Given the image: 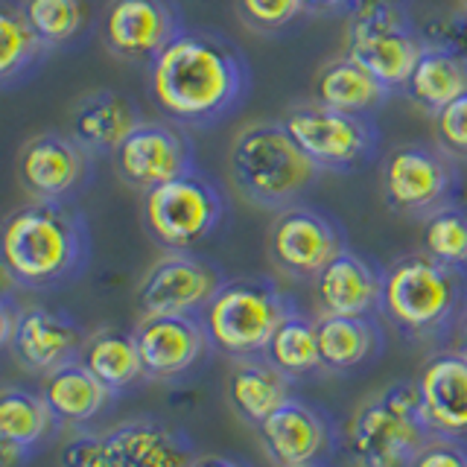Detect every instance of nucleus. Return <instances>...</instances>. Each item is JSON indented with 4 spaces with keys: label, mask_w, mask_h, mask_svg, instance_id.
I'll use <instances>...</instances> for the list:
<instances>
[{
    "label": "nucleus",
    "mask_w": 467,
    "mask_h": 467,
    "mask_svg": "<svg viewBox=\"0 0 467 467\" xmlns=\"http://www.w3.org/2000/svg\"><path fill=\"white\" fill-rule=\"evenodd\" d=\"M321 368L327 371H354L374 359L383 348V330L374 318L325 316L316 321Z\"/></svg>",
    "instance_id": "obj_28"
},
{
    "label": "nucleus",
    "mask_w": 467,
    "mask_h": 467,
    "mask_svg": "<svg viewBox=\"0 0 467 467\" xmlns=\"http://www.w3.org/2000/svg\"><path fill=\"white\" fill-rule=\"evenodd\" d=\"M391 94V88H386L368 67L348 53L321 65L313 82V99L318 106L359 117H374Z\"/></svg>",
    "instance_id": "obj_23"
},
{
    "label": "nucleus",
    "mask_w": 467,
    "mask_h": 467,
    "mask_svg": "<svg viewBox=\"0 0 467 467\" xmlns=\"http://www.w3.org/2000/svg\"><path fill=\"white\" fill-rule=\"evenodd\" d=\"M296 313V304L269 277H234L225 281L204 306V327L211 345L231 359L263 357L277 327Z\"/></svg>",
    "instance_id": "obj_6"
},
{
    "label": "nucleus",
    "mask_w": 467,
    "mask_h": 467,
    "mask_svg": "<svg viewBox=\"0 0 467 467\" xmlns=\"http://www.w3.org/2000/svg\"><path fill=\"white\" fill-rule=\"evenodd\" d=\"M21 313H24V306L15 304L12 292L6 289V292H4V301H0V345H4L6 350H9L12 342H15V333H18Z\"/></svg>",
    "instance_id": "obj_39"
},
{
    "label": "nucleus",
    "mask_w": 467,
    "mask_h": 467,
    "mask_svg": "<svg viewBox=\"0 0 467 467\" xmlns=\"http://www.w3.org/2000/svg\"><path fill=\"white\" fill-rule=\"evenodd\" d=\"M41 394L65 427H82V423L94 420L114 398L79 359L44 377Z\"/></svg>",
    "instance_id": "obj_30"
},
{
    "label": "nucleus",
    "mask_w": 467,
    "mask_h": 467,
    "mask_svg": "<svg viewBox=\"0 0 467 467\" xmlns=\"http://www.w3.org/2000/svg\"><path fill=\"white\" fill-rule=\"evenodd\" d=\"M146 379L172 383L208 357L211 333L202 316H140L135 325Z\"/></svg>",
    "instance_id": "obj_16"
},
{
    "label": "nucleus",
    "mask_w": 467,
    "mask_h": 467,
    "mask_svg": "<svg viewBox=\"0 0 467 467\" xmlns=\"http://www.w3.org/2000/svg\"><path fill=\"white\" fill-rule=\"evenodd\" d=\"M109 467H190L199 452L193 441L155 418H131L102 430Z\"/></svg>",
    "instance_id": "obj_19"
},
{
    "label": "nucleus",
    "mask_w": 467,
    "mask_h": 467,
    "mask_svg": "<svg viewBox=\"0 0 467 467\" xmlns=\"http://www.w3.org/2000/svg\"><path fill=\"white\" fill-rule=\"evenodd\" d=\"M459 187L462 175L456 158H450L441 146L400 143L379 167V193L386 208L418 223L447 204H456Z\"/></svg>",
    "instance_id": "obj_9"
},
{
    "label": "nucleus",
    "mask_w": 467,
    "mask_h": 467,
    "mask_svg": "<svg viewBox=\"0 0 467 467\" xmlns=\"http://www.w3.org/2000/svg\"><path fill=\"white\" fill-rule=\"evenodd\" d=\"M459 330H462V342H459V354H464V357H467V316L462 318V325H459Z\"/></svg>",
    "instance_id": "obj_42"
},
{
    "label": "nucleus",
    "mask_w": 467,
    "mask_h": 467,
    "mask_svg": "<svg viewBox=\"0 0 467 467\" xmlns=\"http://www.w3.org/2000/svg\"><path fill=\"white\" fill-rule=\"evenodd\" d=\"M225 213V193L202 172H187L140 196L143 228L167 252H193L219 231Z\"/></svg>",
    "instance_id": "obj_8"
},
{
    "label": "nucleus",
    "mask_w": 467,
    "mask_h": 467,
    "mask_svg": "<svg viewBox=\"0 0 467 467\" xmlns=\"http://www.w3.org/2000/svg\"><path fill=\"white\" fill-rule=\"evenodd\" d=\"M306 467H330V464H325V462H316V464H306Z\"/></svg>",
    "instance_id": "obj_43"
},
{
    "label": "nucleus",
    "mask_w": 467,
    "mask_h": 467,
    "mask_svg": "<svg viewBox=\"0 0 467 467\" xmlns=\"http://www.w3.org/2000/svg\"><path fill=\"white\" fill-rule=\"evenodd\" d=\"M266 357L272 365H277L286 377H310L321 368V354H318V333L316 321L306 318L301 310L289 313L272 342L266 348Z\"/></svg>",
    "instance_id": "obj_32"
},
{
    "label": "nucleus",
    "mask_w": 467,
    "mask_h": 467,
    "mask_svg": "<svg viewBox=\"0 0 467 467\" xmlns=\"http://www.w3.org/2000/svg\"><path fill=\"white\" fill-rule=\"evenodd\" d=\"M409 467H467V441L435 435L420 447V452Z\"/></svg>",
    "instance_id": "obj_38"
},
{
    "label": "nucleus",
    "mask_w": 467,
    "mask_h": 467,
    "mask_svg": "<svg viewBox=\"0 0 467 467\" xmlns=\"http://www.w3.org/2000/svg\"><path fill=\"white\" fill-rule=\"evenodd\" d=\"M155 109L184 129H213L252 94V65L237 41L216 29L184 26L146 67Z\"/></svg>",
    "instance_id": "obj_1"
},
{
    "label": "nucleus",
    "mask_w": 467,
    "mask_h": 467,
    "mask_svg": "<svg viewBox=\"0 0 467 467\" xmlns=\"http://www.w3.org/2000/svg\"><path fill=\"white\" fill-rule=\"evenodd\" d=\"M91 228L73 202H29L4 223L0 257L6 284L58 289L79 281L91 263Z\"/></svg>",
    "instance_id": "obj_2"
},
{
    "label": "nucleus",
    "mask_w": 467,
    "mask_h": 467,
    "mask_svg": "<svg viewBox=\"0 0 467 467\" xmlns=\"http://www.w3.org/2000/svg\"><path fill=\"white\" fill-rule=\"evenodd\" d=\"M289 379L277 365H272L266 357H245L234 359L228 379H225V394L231 409L237 412L240 420L260 427L272 412H277L289 398Z\"/></svg>",
    "instance_id": "obj_25"
},
{
    "label": "nucleus",
    "mask_w": 467,
    "mask_h": 467,
    "mask_svg": "<svg viewBox=\"0 0 467 467\" xmlns=\"http://www.w3.org/2000/svg\"><path fill=\"white\" fill-rule=\"evenodd\" d=\"M420 33H423V41L432 44V47H441L467 62V6H459L452 12L435 15V18L423 21Z\"/></svg>",
    "instance_id": "obj_35"
},
{
    "label": "nucleus",
    "mask_w": 467,
    "mask_h": 467,
    "mask_svg": "<svg viewBox=\"0 0 467 467\" xmlns=\"http://www.w3.org/2000/svg\"><path fill=\"white\" fill-rule=\"evenodd\" d=\"M223 284L216 263L193 252H167L143 272L138 310L140 316H202Z\"/></svg>",
    "instance_id": "obj_13"
},
{
    "label": "nucleus",
    "mask_w": 467,
    "mask_h": 467,
    "mask_svg": "<svg viewBox=\"0 0 467 467\" xmlns=\"http://www.w3.org/2000/svg\"><path fill=\"white\" fill-rule=\"evenodd\" d=\"M400 94H406L418 109L435 117L450 102H456L467 94V62L441 47L427 44Z\"/></svg>",
    "instance_id": "obj_29"
},
{
    "label": "nucleus",
    "mask_w": 467,
    "mask_h": 467,
    "mask_svg": "<svg viewBox=\"0 0 467 467\" xmlns=\"http://www.w3.org/2000/svg\"><path fill=\"white\" fill-rule=\"evenodd\" d=\"M342 438L357 467H409L435 432L423 418L418 386L391 383L354 409Z\"/></svg>",
    "instance_id": "obj_5"
},
{
    "label": "nucleus",
    "mask_w": 467,
    "mask_h": 467,
    "mask_svg": "<svg viewBox=\"0 0 467 467\" xmlns=\"http://www.w3.org/2000/svg\"><path fill=\"white\" fill-rule=\"evenodd\" d=\"M140 123L143 117L138 102L120 91H111V88L82 94L67 111V135L94 158L114 155L117 146Z\"/></svg>",
    "instance_id": "obj_20"
},
{
    "label": "nucleus",
    "mask_w": 467,
    "mask_h": 467,
    "mask_svg": "<svg viewBox=\"0 0 467 467\" xmlns=\"http://www.w3.org/2000/svg\"><path fill=\"white\" fill-rule=\"evenodd\" d=\"M342 248L348 245L336 219L310 204H289L277 211L266 237L272 266L298 281H316Z\"/></svg>",
    "instance_id": "obj_12"
},
{
    "label": "nucleus",
    "mask_w": 467,
    "mask_h": 467,
    "mask_svg": "<svg viewBox=\"0 0 467 467\" xmlns=\"http://www.w3.org/2000/svg\"><path fill=\"white\" fill-rule=\"evenodd\" d=\"M190 467H248V464L231 456H219V452H199L196 462Z\"/></svg>",
    "instance_id": "obj_41"
},
{
    "label": "nucleus",
    "mask_w": 467,
    "mask_h": 467,
    "mask_svg": "<svg viewBox=\"0 0 467 467\" xmlns=\"http://www.w3.org/2000/svg\"><path fill=\"white\" fill-rule=\"evenodd\" d=\"M114 170L131 190L161 187L187 172H196V150L190 131L172 120H143L131 135L117 146Z\"/></svg>",
    "instance_id": "obj_14"
},
{
    "label": "nucleus",
    "mask_w": 467,
    "mask_h": 467,
    "mask_svg": "<svg viewBox=\"0 0 467 467\" xmlns=\"http://www.w3.org/2000/svg\"><path fill=\"white\" fill-rule=\"evenodd\" d=\"M260 447L275 467H306L333 447V427L316 406L289 398L257 427Z\"/></svg>",
    "instance_id": "obj_17"
},
{
    "label": "nucleus",
    "mask_w": 467,
    "mask_h": 467,
    "mask_svg": "<svg viewBox=\"0 0 467 467\" xmlns=\"http://www.w3.org/2000/svg\"><path fill=\"white\" fill-rule=\"evenodd\" d=\"M184 29L179 0H111L99 38L114 58L150 67Z\"/></svg>",
    "instance_id": "obj_15"
},
{
    "label": "nucleus",
    "mask_w": 467,
    "mask_h": 467,
    "mask_svg": "<svg viewBox=\"0 0 467 467\" xmlns=\"http://www.w3.org/2000/svg\"><path fill=\"white\" fill-rule=\"evenodd\" d=\"M15 175L33 202H73L94 182V155L65 131H41L18 150Z\"/></svg>",
    "instance_id": "obj_11"
},
{
    "label": "nucleus",
    "mask_w": 467,
    "mask_h": 467,
    "mask_svg": "<svg viewBox=\"0 0 467 467\" xmlns=\"http://www.w3.org/2000/svg\"><path fill=\"white\" fill-rule=\"evenodd\" d=\"M284 126L301 146V152L313 161L321 172L348 175L359 172L379 155V126L374 117L345 114L318 106V102H301L292 106L284 117Z\"/></svg>",
    "instance_id": "obj_10"
},
{
    "label": "nucleus",
    "mask_w": 467,
    "mask_h": 467,
    "mask_svg": "<svg viewBox=\"0 0 467 467\" xmlns=\"http://www.w3.org/2000/svg\"><path fill=\"white\" fill-rule=\"evenodd\" d=\"M379 313L412 342L441 339L467 316V269L447 266L423 252L398 257L383 269Z\"/></svg>",
    "instance_id": "obj_3"
},
{
    "label": "nucleus",
    "mask_w": 467,
    "mask_h": 467,
    "mask_svg": "<svg viewBox=\"0 0 467 467\" xmlns=\"http://www.w3.org/2000/svg\"><path fill=\"white\" fill-rule=\"evenodd\" d=\"M359 4L362 0H304L310 15H350Z\"/></svg>",
    "instance_id": "obj_40"
},
{
    "label": "nucleus",
    "mask_w": 467,
    "mask_h": 467,
    "mask_svg": "<svg viewBox=\"0 0 467 467\" xmlns=\"http://www.w3.org/2000/svg\"><path fill=\"white\" fill-rule=\"evenodd\" d=\"M85 330L77 318L50 310V306H24L21 325L15 333L9 354L18 359L29 374L47 377L65 365L77 362L85 348Z\"/></svg>",
    "instance_id": "obj_18"
},
{
    "label": "nucleus",
    "mask_w": 467,
    "mask_h": 467,
    "mask_svg": "<svg viewBox=\"0 0 467 467\" xmlns=\"http://www.w3.org/2000/svg\"><path fill=\"white\" fill-rule=\"evenodd\" d=\"M459 4H462V6H467V0H459Z\"/></svg>",
    "instance_id": "obj_44"
},
{
    "label": "nucleus",
    "mask_w": 467,
    "mask_h": 467,
    "mask_svg": "<svg viewBox=\"0 0 467 467\" xmlns=\"http://www.w3.org/2000/svg\"><path fill=\"white\" fill-rule=\"evenodd\" d=\"M58 423L62 420L56 418L44 394L6 386L0 394V456H4V467L26 462L29 452L58 430Z\"/></svg>",
    "instance_id": "obj_24"
},
{
    "label": "nucleus",
    "mask_w": 467,
    "mask_h": 467,
    "mask_svg": "<svg viewBox=\"0 0 467 467\" xmlns=\"http://www.w3.org/2000/svg\"><path fill=\"white\" fill-rule=\"evenodd\" d=\"M240 24L257 36H286L306 18L304 0H234Z\"/></svg>",
    "instance_id": "obj_34"
},
{
    "label": "nucleus",
    "mask_w": 467,
    "mask_h": 467,
    "mask_svg": "<svg viewBox=\"0 0 467 467\" xmlns=\"http://www.w3.org/2000/svg\"><path fill=\"white\" fill-rule=\"evenodd\" d=\"M415 386L432 432L467 441V357L459 350L430 357Z\"/></svg>",
    "instance_id": "obj_21"
},
{
    "label": "nucleus",
    "mask_w": 467,
    "mask_h": 467,
    "mask_svg": "<svg viewBox=\"0 0 467 467\" xmlns=\"http://www.w3.org/2000/svg\"><path fill=\"white\" fill-rule=\"evenodd\" d=\"M50 56L53 50L29 26L21 4L4 0V6H0V88L15 91V88L33 82Z\"/></svg>",
    "instance_id": "obj_26"
},
{
    "label": "nucleus",
    "mask_w": 467,
    "mask_h": 467,
    "mask_svg": "<svg viewBox=\"0 0 467 467\" xmlns=\"http://www.w3.org/2000/svg\"><path fill=\"white\" fill-rule=\"evenodd\" d=\"M420 245L423 254L432 260L467 269V211L459 204H447L427 216L420 223Z\"/></svg>",
    "instance_id": "obj_33"
},
{
    "label": "nucleus",
    "mask_w": 467,
    "mask_h": 467,
    "mask_svg": "<svg viewBox=\"0 0 467 467\" xmlns=\"http://www.w3.org/2000/svg\"><path fill=\"white\" fill-rule=\"evenodd\" d=\"M18 4L29 26L53 53L77 47L91 29L88 0H18Z\"/></svg>",
    "instance_id": "obj_31"
},
{
    "label": "nucleus",
    "mask_w": 467,
    "mask_h": 467,
    "mask_svg": "<svg viewBox=\"0 0 467 467\" xmlns=\"http://www.w3.org/2000/svg\"><path fill=\"white\" fill-rule=\"evenodd\" d=\"M316 296L325 316L371 318L379 313L383 269L354 248H342L316 277Z\"/></svg>",
    "instance_id": "obj_22"
},
{
    "label": "nucleus",
    "mask_w": 467,
    "mask_h": 467,
    "mask_svg": "<svg viewBox=\"0 0 467 467\" xmlns=\"http://www.w3.org/2000/svg\"><path fill=\"white\" fill-rule=\"evenodd\" d=\"M79 362L91 371L111 394H123L146 379L140 348L135 333L102 327L85 339Z\"/></svg>",
    "instance_id": "obj_27"
},
{
    "label": "nucleus",
    "mask_w": 467,
    "mask_h": 467,
    "mask_svg": "<svg viewBox=\"0 0 467 467\" xmlns=\"http://www.w3.org/2000/svg\"><path fill=\"white\" fill-rule=\"evenodd\" d=\"M423 47L427 41L420 24L403 0H362L357 12L348 15L345 53L368 67L394 94L406 88Z\"/></svg>",
    "instance_id": "obj_7"
},
{
    "label": "nucleus",
    "mask_w": 467,
    "mask_h": 467,
    "mask_svg": "<svg viewBox=\"0 0 467 467\" xmlns=\"http://www.w3.org/2000/svg\"><path fill=\"white\" fill-rule=\"evenodd\" d=\"M58 467H109L102 432L79 430L58 447Z\"/></svg>",
    "instance_id": "obj_37"
},
{
    "label": "nucleus",
    "mask_w": 467,
    "mask_h": 467,
    "mask_svg": "<svg viewBox=\"0 0 467 467\" xmlns=\"http://www.w3.org/2000/svg\"><path fill=\"white\" fill-rule=\"evenodd\" d=\"M321 170L292 140L284 120L245 123L228 146V179L237 196L263 211H284L318 182Z\"/></svg>",
    "instance_id": "obj_4"
},
{
    "label": "nucleus",
    "mask_w": 467,
    "mask_h": 467,
    "mask_svg": "<svg viewBox=\"0 0 467 467\" xmlns=\"http://www.w3.org/2000/svg\"><path fill=\"white\" fill-rule=\"evenodd\" d=\"M438 146L456 161H467V94L432 117Z\"/></svg>",
    "instance_id": "obj_36"
}]
</instances>
